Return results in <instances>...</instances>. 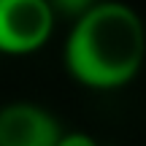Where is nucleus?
<instances>
[{
	"label": "nucleus",
	"mask_w": 146,
	"mask_h": 146,
	"mask_svg": "<svg viewBox=\"0 0 146 146\" xmlns=\"http://www.w3.org/2000/svg\"><path fill=\"white\" fill-rule=\"evenodd\" d=\"M70 78L95 92L122 89L146 60V25L125 3H89L65 38Z\"/></svg>",
	"instance_id": "1"
},
{
	"label": "nucleus",
	"mask_w": 146,
	"mask_h": 146,
	"mask_svg": "<svg viewBox=\"0 0 146 146\" xmlns=\"http://www.w3.org/2000/svg\"><path fill=\"white\" fill-rule=\"evenodd\" d=\"M57 11L46 0H0V54L25 57L49 43Z\"/></svg>",
	"instance_id": "2"
},
{
	"label": "nucleus",
	"mask_w": 146,
	"mask_h": 146,
	"mask_svg": "<svg viewBox=\"0 0 146 146\" xmlns=\"http://www.w3.org/2000/svg\"><path fill=\"white\" fill-rule=\"evenodd\" d=\"M60 122L38 103L16 100L0 108V146H57Z\"/></svg>",
	"instance_id": "3"
},
{
	"label": "nucleus",
	"mask_w": 146,
	"mask_h": 146,
	"mask_svg": "<svg viewBox=\"0 0 146 146\" xmlns=\"http://www.w3.org/2000/svg\"><path fill=\"white\" fill-rule=\"evenodd\" d=\"M57 146H100V143L87 133H62Z\"/></svg>",
	"instance_id": "4"
}]
</instances>
